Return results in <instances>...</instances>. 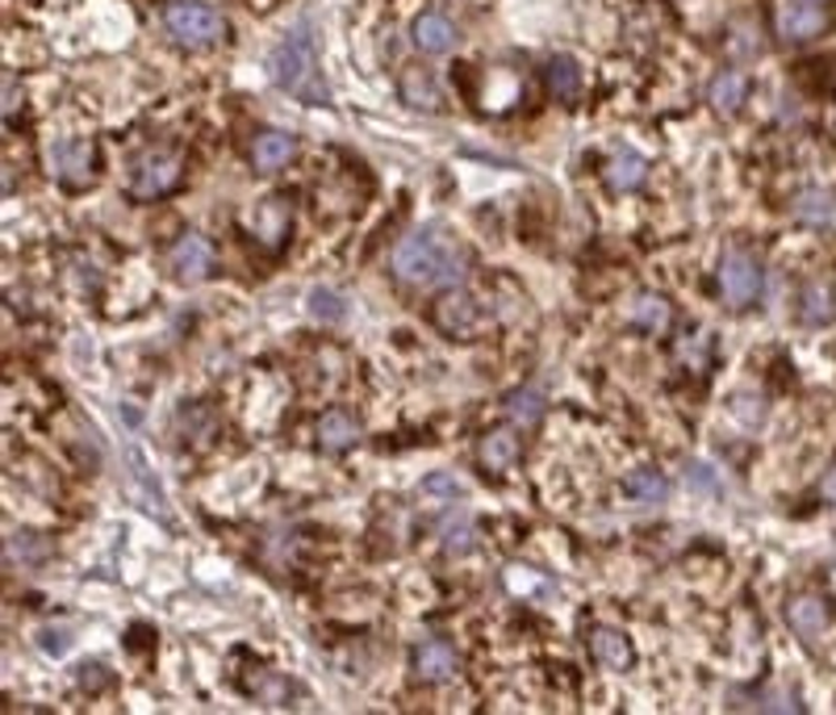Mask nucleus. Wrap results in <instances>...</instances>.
I'll return each instance as SVG.
<instances>
[{
    "label": "nucleus",
    "mask_w": 836,
    "mask_h": 715,
    "mask_svg": "<svg viewBox=\"0 0 836 715\" xmlns=\"http://www.w3.org/2000/svg\"><path fill=\"white\" fill-rule=\"evenodd\" d=\"M669 301H665L661 294H640L631 306H627V322L631 327H640V331L648 335H665L669 331Z\"/></svg>",
    "instance_id": "nucleus-18"
},
{
    "label": "nucleus",
    "mask_w": 836,
    "mask_h": 715,
    "mask_svg": "<svg viewBox=\"0 0 836 715\" xmlns=\"http://www.w3.org/2000/svg\"><path fill=\"white\" fill-rule=\"evenodd\" d=\"M427 489H439V494H460V481H452V477H431V481H427Z\"/></svg>",
    "instance_id": "nucleus-30"
},
{
    "label": "nucleus",
    "mask_w": 836,
    "mask_h": 715,
    "mask_svg": "<svg viewBox=\"0 0 836 715\" xmlns=\"http://www.w3.org/2000/svg\"><path fill=\"white\" fill-rule=\"evenodd\" d=\"M762 285H766V272L762 264L753 260L749 251H728L724 264H719V294L728 306H753L762 297Z\"/></svg>",
    "instance_id": "nucleus-6"
},
{
    "label": "nucleus",
    "mask_w": 836,
    "mask_h": 715,
    "mask_svg": "<svg viewBox=\"0 0 836 715\" xmlns=\"http://www.w3.org/2000/svg\"><path fill=\"white\" fill-rule=\"evenodd\" d=\"M436 322H439V331H448V335H469L472 327H477V301H472L469 294H460V289L444 294L436 301Z\"/></svg>",
    "instance_id": "nucleus-13"
},
{
    "label": "nucleus",
    "mask_w": 836,
    "mask_h": 715,
    "mask_svg": "<svg viewBox=\"0 0 836 715\" xmlns=\"http://www.w3.org/2000/svg\"><path fill=\"white\" fill-rule=\"evenodd\" d=\"M624 494H627V503H636V506H657L669 498V481H665L657 469H636L624 477Z\"/></svg>",
    "instance_id": "nucleus-21"
},
{
    "label": "nucleus",
    "mask_w": 836,
    "mask_h": 715,
    "mask_svg": "<svg viewBox=\"0 0 836 715\" xmlns=\"http://www.w3.org/2000/svg\"><path fill=\"white\" fill-rule=\"evenodd\" d=\"M401 97H406L410 106H418V109H431V113H436L439 101H444L427 71H406V76H401Z\"/></svg>",
    "instance_id": "nucleus-26"
},
{
    "label": "nucleus",
    "mask_w": 836,
    "mask_h": 715,
    "mask_svg": "<svg viewBox=\"0 0 836 715\" xmlns=\"http://www.w3.org/2000/svg\"><path fill=\"white\" fill-rule=\"evenodd\" d=\"M544 85H548V92H553L557 101L574 106L577 97H581V68H577V59L553 54V59L544 63Z\"/></svg>",
    "instance_id": "nucleus-14"
},
{
    "label": "nucleus",
    "mask_w": 836,
    "mask_h": 715,
    "mask_svg": "<svg viewBox=\"0 0 836 715\" xmlns=\"http://www.w3.org/2000/svg\"><path fill=\"white\" fill-rule=\"evenodd\" d=\"M310 315L318 318V322H339V318L348 315V306H344V297L335 294V289H314Z\"/></svg>",
    "instance_id": "nucleus-27"
},
{
    "label": "nucleus",
    "mask_w": 836,
    "mask_h": 715,
    "mask_svg": "<svg viewBox=\"0 0 836 715\" xmlns=\"http://www.w3.org/2000/svg\"><path fill=\"white\" fill-rule=\"evenodd\" d=\"M410 38H415V47L422 54H448L460 42L456 26L444 13H418L415 26H410Z\"/></svg>",
    "instance_id": "nucleus-10"
},
{
    "label": "nucleus",
    "mask_w": 836,
    "mask_h": 715,
    "mask_svg": "<svg viewBox=\"0 0 836 715\" xmlns=\"http://www.w3.org/2000/svg\"><path fill=\"white\" fill-rule=\"evenodd\" d=\"M21 101H18V92H13V76L4 71V118H13V109H18Z\"/></svg>",
    "instance_id": "nucleus-29"
},
{
    "label": "nucleus",
    "mask_w": 836,
    "mask_h": 715,
    "mask_svg": "<svg viewBox=\"0 0 836 715\" xmlns=\"http://www.w3.org/2000/svg\"><path fill=\"white\" fill-rule=\"evenodd\" d=\"M819 494H824L828 503H836V469L824 473V481H819Z\"/></svg>",
    "instance_id": "nucleus-31"
},
{
    "label": "nucleus",
    "mask_w": 836,
    "mask_h": 715,
    "mask_svg": "<svg viewBox=\"0 0 836 715\" xmlns=\"http://www.w3.org/2000/svg\"><path fill=\"white\" fill-rule=\"evenodd\" d=\"M506 415H510V423H519V427H536L544 419V394L536 385H522V389H515L506 398Z\"/></svg>",
    "instance_id": "nucleus-25"
},
{
    "label": "nucleus",
    "mask_w": 836,
    "mask_h": 715,
    "mask_svg": "<svg viewBox=\"0 0 836 715\" xmlns=\"http://www.w3.org/2000/svg\"><path fill=\"white\" fill-rule=\"evenodd\" d=\"M163 30L172 34L176 47H189V51H197V47H213V42H222V34H227V21L218 18L213 9H206V4L176 0V4H168V9H163Z\"/></svg>",
    "instance_id": "nucleus-3"
},
{
    "label": "nucleus",
    "mask_w": 836,
    "mask_h": 715,
    "mask_svg": "<svg viewBox=\"0 0 836 715\" xmlns=\"http://www.w3.org/2000/svg\"><path fill=\"white\" fill-rule=\"evenodd\" d=\"M711 109L715 113H736V109L745 106V97H749V80L740 76V71H719L711 80Z\"/></svg>",
    "instance_id": "nucleus-23"
},
{
    "label": "nucleus",
    "mask_w": 836,
    "mask_h": 715,
    "mask_svg": "<svg viewBox=\"0 0 836 715\" xmlns=\"http://www.w3.org/2000/svg\"><path fill=\"white\" fill-rule=\"evenodd\" d=\"M519 453H522V444L510 427L486 431V439H481V465H486L489 473H506L515 460H519Z\"/></svg>",
    "instance_id": "nucleus-19"
},
{
    "label": "nucleus",
    "mask_w": 836,
    "mask_h": 715,
    "mask_svg": "<svg viewBox=\"0 0 836 715\" xmlns=\"http://www.w3.org/2000/svg\"><path fill=\"white\" fill-rule=\"evenodd\" d=\"M180 172H185V159L168 151V147H151V151L135 156V163H130V197L156 201V197H163V192H172L180 185Z\"/></svg>",
    "instance_id": "nucleus-4"
},
{
    "label": "nucleus",
    "mask_w": 836,
    "mask_h": 715,
    "mask_svg": "<svg viewBox=\"0 0 836 715\" xmlns=\"http://www.w3.org/2000/svg\"><path fill=\"white\" fill-rule=\"evenodd\" d=\"M318 444H322L327 453H348V448L360 444V423L351 419L348 410H327V415L318 419Z\"/></svg>",
    "instance_id": "nucleus-15"
},
{
    "label": "nucleus",
    "mask_w": 836,
    "mask_h": 715,
    "mask_svg": "<svg viewBox=\"0 0 836 715\" xmlns=\"http://www.w3.org/2000/svg\"><path fill=\"white\" fill-rule=\"evenodd\" d=\"M272 80H277L289 97L306 101V106H322V101H327V85H322V71H318L314 34L306 26H297L293 34L272 51Z\"/></svg>",
    "instance_id": "nucleus-2"
},
{
    "label": "nucleus",
    "mask_w": 836,
    "mask_h": 715,
    "mask_svg": "<svg viewBox=\"0 0 836 715\" xmlns=\"http://www.w3.org/2000/svg\"><path fill=\"white\" fill-rule=\"evenodd\" d=\"M297 156V139L293 135H280V130H263L260 139L251 142V163L260 168V172H280V168H289Z\"/></svg>",
    "instance_id": "nucleus-11"
},
{
    "label": "nucleus",
    "mask_w": 836,
    "mask_h": 715,
    "mask_svg": "<svg viewBox=\"0 0 836 715\" xmlns=\"http://www.w3.org/2000/svg\"><path fill=\"white\" fill-rule=\"evenodd\" d=\"M209 268H213V247H209L206 235H185L180 244L172 247V272L176 280H206Z\"/></svg>",
    "instance_id": "nucleus-9"
},
{
    "label": "nucleus",
    "mask_w": 836,
    "mask_h": 715,
    "mask_svg": "<svg viewBox=\"0 0 836 715\" xmlns=\"http://www.w3.org/2000/svg\"><path fill=\"white\" fill-rule=\"evenodd\" d=\"M460 669V653L448 640H422L415 648V678L418 682H448Z\"/></svg>",
    "instance_id": "nucleus-8"
},
{
    "label": "nucleus",
    "mask_w": 836,
    "mask_h": 715,
    "mask_svg": "<svg viewBox=\"0 0 836 715\" xmlns=\"http://www.w3.org/2000/svg\"><path fill=\"white\" fill-rule=\"evenodd\" d=\"M786 619H790V628L799 632L803 640H816L819 632L833 624V610H828V603L816 598V594H799V598L786 607Z\"/></svg>",
    "instance_id": "nucleus-12"
},
{
    "label": "nucleus",
    "mask_w": 836,
    "mask_h": 715,
    "mask_svg": "<svg viewBox=\"0 0 836 715\" xmlns=\"http://www.w3.org/2000/svg\"><path fill=\"white\" fill-rule=\"evenodd\" d=\"M76 682H80V686H88V691H97V686H104L109 678H104V665H84V669L76 674Z\"/></svg>",
    "instance_id": "nucleus-28"
},
{
    "label": "nucleus",
    "mask_w": 836,
    "mask_h": 715,
    "mask_svg": "<svg viewBox=\"0 0 836 715\" xmlns=\"http://www.w3.org/2000/svg\"><path fill=\"white\" fill-rule=\"evenodd\" d=\"M590 653H594V662L607 665V669H627V665H631V640L615 628H594Z\"/></svg>",
    "instance_id": "nucleus-20"
},
{
    "label": "nucleus",
    "mask_w": 836,
    "mask_h": 715,
    "mask_svg": "<svg viewBox=\"0 0 836 715\" xmlns=\"http://www.w3.org/2000/svg\"><path fill=\"white\" fill-rule=\"evenodd\" d=\"M833 26V13L816 0H774V30L783 42H807Z\"/></svg>",
    "instance_id": "nucleus-5"
},
{
    "label": "nucleus",
    "mask_w": 836,
    "mask_h": 715,
    "mask_svg": "<svg viewBox=\"0 0 836 715\" xmlns=\"http://www.w3.org/2000/svg\"><path fill=\"white\" fill-rule=\"evenodd\" d=\"M436 532H439V544H444V553H452V557L469 553L472 544H477V527H472V519L465 515V510H452V515H444Z\"/></svg>",
    "instance_id": "nucleus-24"
},
{
    "label": "nucleus",
    "mask_w": 836,
    "mask_h": 715,
    "mask_svg": "<svg viewBox=\"0 0 836 715\" xmlns=\"http://www.w3.org/2000/svg\"><path fill=\"white\" fill-rule=\"evenodd\" d=\"M394 277L415 289L431 285H456L465 277V260L439 230H415L394 247Z\"/></svg>",
    "instance_id": "nucleus-1"
},
{
    "label": "nucleus",
    "mask_w": 836,
    "mask_h": 715,
    "mask_svg": "<svg viewBox=\"0 0 836 715\" xmlns=\"http://www.w3.org/2000/svg\"><path fill=\"white\" fill-rule=\"evenodd\" d=\"M790 213L799 218L803 227H828L836 218V192L833 189H803L795 201H790Z\"/></svg>",
    "instance_id": "nucleus-16"
},
{
    "label": "nucleus",
    "mask_w": 836,
    "mask_h": 715,
    "mask_svg": "<svg viewBox=\"0 0 836 715\" xmlns=\"http://www.w3.org/2000/svg\"><path fill=\"white\" fill-rule=\"evenodd\" d=\"M645 176H648V163H645V156H636V151H619V156L607 159V185L615 192L640 189Z\"/></svg>",
    "instance_id": "nucleus-22"
},
{
    "label": "nucleus",
    "mask_w": 836,
    "mask_h": 715,
    "mask_svg": "<svg viewBox=\"0 0 836 715\" xmlns=\"http://www.w3.org/2000/svg\"><path fill=\"white\" fill-rule=\"evenodd\" d=\"M47 163H51V172L59 176L63 185H71V189L97 180V147L88 139H59L51 147Z\"/></svg>",
    "instance_id": "nucleus-7"
},
{
    "label": "nucleus",
    "mask_w": 836,
    "mask_h": 715,
    "mask_svg": "<svg viewBox=\"0 0 836 715\" xmlns=\"http://www.w3.org/2000/svg\"><path fill=\"white\" fill-rule=\"evenodd\" d=\"M799 318L807 327H828L836 318V289L828 280H812L799 297Z\"/></svg>",
    "instance_id": "nucleus-17"
}]
</instances>
